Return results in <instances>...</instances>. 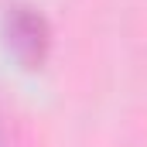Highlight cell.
<instances>
[{
  "instance_id": "cell-1",
  "label": "cell",
  "mask_w": 147,
  "mask_h": 147,
  "mask_svg": "<svg viewBox=\"0 0 147 147\" xmlns=\"http://www.w3.org/2000/svg\"><path fill=\"white\" fill-rule=\"evenodd\" d=\"M3 38H7V48L14 51V58L24 69H38L48 58L51 31H48V21L34 7H24V3L10 7L7 17H3Z\"/></svg>"
}]
</instances>
